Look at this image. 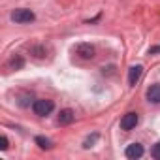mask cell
<instances>
[{"instance_id": "cell-10", "label": "cell", "mask_w": 160, "mask_h": 160, "mask_svg": "<svg viewBox=\"0 0 160 160\" xmlns=\"http://www.w3.org/2000/svg\"><path fill=\"white\" fill-rule=\"evenodd\" d=\"M23 64H25L23 57H13V58L10 60V64H8V66H10L12 70H21V68H23Z\"/></svg>"}, {"instance_id": "cell-11", "label": "cell", "mask_w": 160, "mask_h": 160, "mask_svg": "<svg viewBox=\"0 0 160 160\" xmlns=\"http://www.w3.org/2000/svg\"><path fill=\"white\" fill-rule=\"evenodd\" d=\"M96 139H98V134H92V136H89L87 139H85V143H83V147L85 149H91L94 143H96Z\"/></svg>"}, {"instance_id": "cell-14", "label": "cell", "mask_w": 160, "mask_h": 160, "mask_svg": "<svg viewBox=\"0 0 160 160\" xmlns=\"http://www.w3.org/2000/svg\"><path fill=\"white\" fill-rule=\"evenodd\" d=\"M149 53H151V55H156V53H160V45H154V47H151V49H149Z\"/></svg>"}, {"instance_id": "cell-1", "label": "cell", "mask_w": 160, "mask_h": 160, "mask_svg": "<svg viewBox=\"0 0 160 160\" xmlns=\"http://www.w3.org/2000/svg\"><path fill=\"white\" fill-rule=\"evenodd\" d=\"M34 19H36L34 12L27 10V8H17V10L12 12V21L17 23V25H27V23H32Z\"/></svg>"}, {"instance_id": "cell-12", "label": "cell", "mask_w": 160, "mask_h": 160, "mask_svg": "<svg viewBox=\"0 0 160 160\" xmlns=\"http://www.w3.org/2000/svg\"><path fill=\"white\" fill-rule=\"evenodd\" d=\"M151 156H152L154 160H160V141L152 145V149H151Z\"/></svg>"}, {"instance_id": "cell-6", "label": "cell", "mask_w": 160, "mask_h": 160, "mask_svg": "<svg viewBox=\"0 0 160 160\" xmlns=\"http://www.w3.org/2000/svg\"><path fill=\"white\" fill-rule=\"evenodd\" d=\"M141 73H143V66H141V64H136V66L130 68V72H128V83H130V87H134V85L139 81Z\"/></svg>"}, {"instance_id": "cell-7", "label": "cell", "mask_w": 160, "mask_h": 160, "mask_svg": "<svg viewBox=\"0 0 160 160\" xmlns=\"http://www.w3.org/2000/svg\"><path fill=\"white\" fill-rule=\"evenodd\" d=\"M147 100L151 104H160V85H151L147 91Z\"/></svg>"}, {"instance_id": "cell-3", "label": "cell", "mask_w": 160, "mask_h": 160, "mask_svg": "<svg viewBox=\"0 0 160 160\" xmlns=\"http://www.w3.org/2000/svg\"><path fill=\"white\" fill-rule=\"evenodd\" d=\"M138 122H139V115L134 113V111H130V113L122 115V119H121V128L128 132V130H134V128L138 126Z\"/></svg>"}, {"instance_id": "cell-5", "label": "cell", "mask_w": 160, "mask_h": 160, "mask_svg": "<svg viewBox=\"0 0 160 160\" xmlns=\"http://www.w3.org/2000/svg\"><path fill=\"white\" fill-rule=\"evenodd\" d=\"M124 156L130 158V160H136V158H141L143 156V145L141 143H130L124 151Z\"/></svg>"}, {"instance_id": "cell-8", "label": "cell", "mask_w": 160, "mask_h": 160, "mask_svg": "<svg viewBox=\"0 0 160 160\" xmlns=\"http://www.w3.org/2000/svg\"><path fill=\"white\" fill-rule=\"evenodd\" d=\"M73 119H75V113L72 109H62L58 115V124H70Z\"/></svg>"}, {"instance_id": "cell-4", "label": "cell", "mask_w": 160, "mask_h": 160, "mask_svg": "<svg viewBox=\"0 0 160 160\" xmlns=\"http://www.w3.org/2000/svg\"><path fill=\"white\" fill-rule=\"evenodd\" d=\"M75 53L81 57V58H85V60H91V58H94L96 49H94V45H91V43H77V45H75Z\"/></svg>"}, {"instance_id": "cell-13", "label": "cell", "mask_w": 160, "mask_h": 160, "mask_svg": "<svg viewBox=\"0 0 160 160\" xmlns=\"http://www.w3.org/2000/svg\"><path fill=\"white\" fill-rule=\"evenodd\" d=\"M0 149H2V151H6V149H8V138H6V136L0 138Z\"/></svg>"}, {"instance_id": "cell-2", "label": "cell", "mask_w": 160, "mask_h": 160, "mask_svg": "<svg viewBox=\"0 0 160 160\" xmlns=\"http://www.w3.org/2000/svg\"><path fill=\"white\" fill-rule=\"evenodd\" d=\"M53 108H55V104H53L51 100H45V98L36 100V102L32 104V109H34V113H36L38 117H47V115L53 111Z\"/></svg>"}, {"instance_id": "cell-9", "label": "cell", "mask_w": 160, "mask_h": 160, "mask_svg": "<svg viewBox=\"0 0 160 160\" xmlns=\"http://www.w3.org/2000/svg\"><path fill=\"white\" fill-rule=\"evenodd\" d=\"M36 145H38L40 149H43V151H49V149H53V143H51V139H47V138H43V136H38V138H36Z\"/></svg>"}]
</instances>
